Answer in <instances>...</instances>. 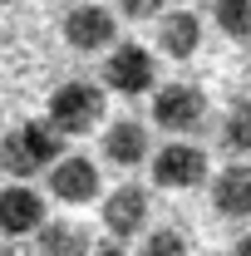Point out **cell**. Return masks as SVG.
I'll return each mask as SVG.
<instances>
[{
  "mask_svg": "<svg viewBox=\"0 0 251 256\" xmlns=\"http://www.w3.org/2000/svg\"><path fill=\"white\" fill-rule=\"evenodd\" d=\"M60 162V133L50 128V118H25L0 138V168L15 182H30L34 172H50Z\"/></svg>",
  "mask_w": 251,
  "mask_h": 256,
  "instance_id": "cell-1",
  "label": "cell"
},
{
  "mask_svg": "<svg viewBox=\"0 0 251 256\" xmlns=\"http://www.w3.org/2000/svg\"><path fill=\"white\" fill-rule=\"evenodd\" d=\"M104 114H108V98H104V89L89 84V79H69V84H60V89L50 94V108H44V118H50V128H54L60 138L94 133Z\"/></svg>",
  "mask_w": 251,
  "mask_h": 256,
  "instance_id": "cell-2",
  "label": "cell"
},
{
  "mask_svg": "<svg viewBox=\"0 0 251 256\" xmlns=\"http://www.w3.org/2000/svg\"><path fill=\"white\" fill-rule=\"evenodd\" d=\"M104 89L108 94H124V98H138V94H158V60L153 50H143L138 40H118L104 60Z\"/></svg>",
  "mask_w": 251,
  "mask_h": 256,
  "instance_id": "cell-3",
  "label": "cell"
},
{
  "mask_svg": "<svg viewBox=\"0 0 251 256\" xmlns=\"http://www.w3.org/2000/svg\"><path fill=\"white\" fill-rule=\"evenodd\" d=\"M153 124L162 133H172V138H192L197 128L207 124V94L197 84H188V79L162 84L153 94Z\"/></svg>",
  "mask_w": 251,
  "mask_h": 256,
  "instance_id": "cell-4",
  "label": "cell"
},
{
  "mask_svg": "<svg viewBox=\"0 0 251 256\" xmlns=\"http://www.w3.org/2000/svg\"><path fill=\"white\" fill-rule=\"evenodd\" d=\"M153 182L158 188H172V192H188L207 182V153L192 143V138H172L153 148Z\"/></svg>",
  "mask_w": 251,
  "mask_h": 256,
  "instance_id": "cell-5",
  "label": "cell"
},
{
  "mask_svg": "<svg viewBox=\"0 0 251 256\" xmlns=\"http://www.w3.org/2000/svg\"><path fill=\"white\" fill-rule=\"evenodd\" d=\"M64 40H69L74 54L114 50V44H118V20H114V10H104V5H94V0L69 5V10H64Z\"/></svg>",
  "mask_w": 251,
  "mask_h": 256,
  "instance_id": "cell-6",
  "label": "cell"
},
{
  "mask_svg": "<svg viewBox=\"0 0 251 256\" xmlns=\"http://www.w3.org/2000/svg\"><path fill=\"white\" fill-rule=\"evenodd\" d=\"M50 222L44 217V197L30 188V182H10L0 188V232L5 236H40V226Z\"/></svg>",
  "mask_w": 251,
  "mask_h": 256,
  "instance_id": "cell-7",
  "label": "cell"
},
{
  "mask_svg": "<svg viewBox=\"0 0 251 256\" xmlns=\"http://www.w3.org/2000/svg\"><path fill=\"white\" fill-rule=\"evenodd\" d=\"M50 192L69 202V207H84V202H94L98 197V162L84 158V153H69L50 168Z\"/></svg>",
  "mask_w": 251,
  "mask_h": 256,
  "instance_id": "cell-8",
  "label": "cell"
},
{
  "mask_svg": "<svg viewBox=\"0 0 251 256\" xmlns=\"http://www.w3.org/2000/svg\"><path fill=\"white\" fill-rule=\"evenodd\" d=\"M104 226L114 232V242H128V236H138L143 226H148V192L124 182V188H114L104 197Z\"/></svg>",
  "mask_w": 251,
  "mask_h": 256,
  "instance_id": "cell-9",
  "label": "cell"
},
{
  "mask_svg": "<svg viewBox=\"0 0 251 256\" xmlns=\"http://www.w3.org/2000/svg\"><path fill=\"white\" fill-rule=\"evenodd\" d=\"M212 212L226 217V222L251 217V162H226L212 178Z\"/></svg>",
  "mask_w": 251,
  "mask_h": 256,
  "instance_id": "cell-10",
  "label": "cell"
},
{
  "mask_svg": "<svg viewBox=\"0 0 251 256\" xmlns=\"http://www.w3.org/2000/svg\"><path fill=\"white\" fill-rule=\"evenodd\" d=\"M104 158L114 168H138V162H153V143H148V128L138 118H114L104 133Z\"/></svg>",
  "mask_w": 251,
  "mask_h": 256,
  "instance_id": "cell-11",
  "label": "cell"
},
{
  "mask_svg": "<svg viewBox=\"0 0 251 256\" xmlns=\"http://www.w3.org/2000/svg\"><path fill=\"white\" fill-rule=\"evenodd\" d=\"M158 50L168 60H192L202 50V20L192 10H168L158 20Z\"/></svg>",
  "mask_w": 251,
  "mask_h": 256,
  "instance_id": "cell-12",
  "label": "cell"
},
{
  "mask_svg": "<svg viewBox=\"0 0 251 256\" xmlns=\"http://www.w3.org/2000/svg\"><path fill=\"white\" fill-rule=\"evenodd\" d=\"M34 246H40V256H94L89 226H79V222H44Z\"/></svg>",
  "mask_w": 251,
  "mask_h": 256,
  "instance_id": "cell-13",
  "label": "cell"
},
{
  "mask_svg": "<svg viewBox=\"0 0 251 256\" xmlns=\"http://www.w3.org/2000/svg\"><path fill=\"white\" fill-rule=\"evenodd\" d=\"M222 143L232 153H251V98H232L222 114Z\"/></svg>",
  "mask_w": 251,
  "mask_h": 256,
  "instance_id": "cell-14",
  "label": "cell"
},
{
  "mask_svg": "<svg viewBox=\"0 0 251 256\" xmlns=\"http://www.w3.org/2000/svg\"><path fill=\"white\" fill-rule=\"evenodd\" d=\"M212 20L226 40H251V0H212Z\"/></svg>",
  "mask_w": 251,
  "mask_h": 256,
  "instance_id": "cell-15",
  "label": "cell"
},
{
  "mask_svg": "<svg viewBox=\"0 0 251 256\" xmlns=\"http://www.w3.org/2000/svg\"><path fill=\"white\" fill-rule=\"evenodd\" d=\"M138 256H192V252H188V236H182L178 226H158V232L143 236Z\"/></svg>",
  "mask_w": 251,
  "mask_h": 256,
  "instance_id": "cell-16",
  "label": "cell"
},
{
  "mask_svg": "<svg viewBox=\"0 0 251 256\" xmlns=\"http://www.w3.org/2000/svg\"><path fill=\"white\" fill-rule=\"evenodd\" d=\"M118 15L138 25V20H162L168 10H162V0H118Z\"/></svg>",
  "mask_w": 251,
  "mask_h": 256,
  "instance_id": "cell-17",
  "label": "cell"
},
{
  "mask_svg": "<svg viewBox=\"0 0 251 256\" xmlns=\"http://www.w3.org/2000/svg\"><path fill=\"white\" fill-rule=\"evenodd\" d=\"M232 256H251V232L242 236V242H236V246H232Z\"/></svg>",
  "mask_w": 251,
  "mask_h": 256,
  "instance_id": "cell-18",
  "label": "cell"
},
{
  "mask_svg": "<svg viewBox=\"0 0 251 256\" xmlns=\"http://www.w3.org/2000/svg\"><path fill=\"white\" fill-rule=\"evenodd\" d=\"M94 256H128L124 246H94Z\"/></svg>",
  "mask_w": 251,
  "mask_h": 256,
  "instance_id": "cell-19",
  "label": "cell"
},
{
  "mask_svg": "<svg viewBox=\"0 0 251 256\" xmlns=\"http://www.w3.org/2000/svg\"><path fill=\"white\" fill-rule=\"evenodd\" d=\"M0 256H20V252H15V246H10V242H0Z\"/></svg>",
  "mask_w": 251,
  "mask_h": 256,
  "instance_id": "cell-20",
  "label": "cell"
},
{
  "mask_svg": "<svg viewBox=\"0 0 251 256\" xmlns=\"http://www.w3.org/2000/svg\"><path fill=\"white\" fill-rule=\"evenodd\" d=\"M246 74H251V64H246Z\"/></svg>",
  "mask_w": 251,
  "mask_h": 256,
  "instance_id": "cell-21",
  "label": "cell"
}]
</instances>
